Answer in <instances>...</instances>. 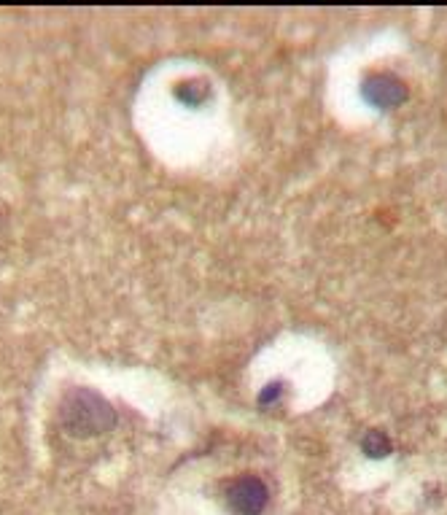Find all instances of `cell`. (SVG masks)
Returning <instances> with one entry per match:
<instances>
[{
    "label": "cell",
    "instance_id": "6da1fadb",
    "mask_svg": "<svg viewBox=\"0 0 447 515\" xmlns=\"http://www.w3.org/2000/svg\"><path fill=\"white\" fill-rule=\"evenodd\" d=\"M60 421L73 437H92L116 424V413L100 394L87 389H73L60 405Z\"/></svg>",
    "mask_w": 447,
    "mask_h": 515
},
{
    "label": "cell",
    "instance_id": "7a4b0ae2",
    "mask_svg": "<svg viewBox=\"0 0 447 515\" xmlns=\"http://www.w3.org/2000/svg\"><path fill=\"white\" fill-rule=\"evenodd\" d=\"M224 502L232 515H259L270 502V489L256 475H237L224 486Z\"/></svg>",
    "mask_w": 447,
    "mask_h": 515
},
{
    "label": "cell",
    "instance_id": "3957f363",
    "mask_svg": "<svg viewBox=\"0 0 447 515\" xmlns=\"http://www.w3.org/2000/svg\"><path fill=\"white\" fill-rule=\"evenodd\" d=\"M407 95H410V89L394 73H369L367 79L361 81V98L367 100L369 106L380 108V111L402 106Z\"/></svg>",
    "mask_w": 447,
    "mask_h": 515
},
{
    "label": "cell",
    "instance_id": "277c9868",
    "mask_svg": "<svg viewBox=\"0 0 447 515\" xmlns=\"http://www.w3.org/2000/svg\"><path fill=\"white\" fill-rule=\"evenodd\" d=\"M176 95L186 106H202L205 100L211 98V84L205 79H186L176 87Z\"/></svg>",
    "mask_w": 447,
    "mask_h": 515
},
{
    "label": "cell",
    "instance_id": "5b68a950",
    "mask_svg": "<svg viewBox=\"0 0 447 515\" xmlns=\"http://www.w3.org/2000/svg\"><path fill=\"white\" fill-rule=\"evenodd\" d=\"M391 440L386 437V432H380V429H372V432H367L364 435V440H361V451H364V456H369V459H383V456H388L391 453Z\"/></svg>",
    "mask_w": 447,
    "mask_h": 515
},
{
    "label": "cell",
    "instance_id": "8992f818",
    "mask_svg": "<svg viewBox=\"0 0 447 515\" xmlns=\"http://www.w3.org/2000/svg\"><path fill=\"white\" fill-rule=\"evenodd\" d=\"M281 397H283V383L272 381V383H267L262 391H259V405L267 408V405H275V402L281 400Z\"/></svg>",
    "mask_w": 447,
    "mask_h": 515
}]
</instances>
